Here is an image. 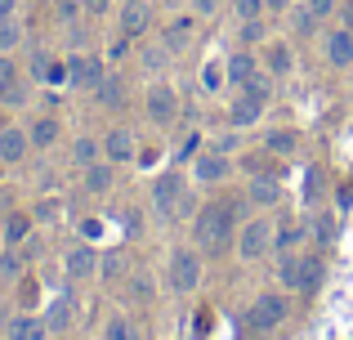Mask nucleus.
Wrapping results in <instances>:
<instances>
[{
    "label": "nucleus",
    "instance_id": "nucleus-28",
    "mask_svg": "<svg viewBox=\"0 0 353 340\" xmlns=\"http://www.w3.org/2000/svg\"><path fill=\"white\" fill-rule=\"evenodd\" d=\"M94 94H99L103 108H125V81H121V77H103V86H99Z\"/></svg>",
    "mask_w": 353,
    "mask_h": 340
},
{
    "label": "nucleus",
    "instance_id": "nucleus-13",
    "mask_svg": "<svg viewBox=\"0 0 353 340\" xmlns=\"http://www.w3.org/2000/svg\"><path fill=\"white\" fill-rule=\"evenodd\" d=\"M322 54H327L331 68H349V63H353V32H349V27H336V32H327V45H322Z\"/></svg>",
    "mask_w": 353,
    "mask_h": 340
},
{
    "label": "nucleus",
    "instance_id": "nucleus-3",
    "mask_svg": "<svg viewBox=\"0 0 353 340\" xmlns=\"http://www.w3.org/2000/svg\"><path fill=\"white\" fill-rule=\"evenodd\" d=\"M148 192H152V206H157V215H161V219H183V215H192V192H188V183H183L179 170L157 174Z\"/></svg>",
    "mask_w": 353,
    "mask_h": 340
},
{
    "label": "nucleus",
    "instance_id": "nucleus-34",
    "mask_svg": "<svg viewBox=\"0 0 353 340\" xmlns=\"http://www.w3.org/2000/svg\"><path fill=\"white\" fill-rule=\"evenodd\" d=\"M286 18H291V27H295L300 36H309L313 27H318V18H313V9H309V5H291V9H286Z\"/></svg>",
    "mask_w": 353,
    "mask_h": 340
},
{
    "label": "nucleus",
    "instance_id": "nucleus-32",
    "mask_svg": "<svg viewBox=\"0 0 353 340\" xmlns=\"http://www.w3.org/2000/svg\"><path fill=\"white\" fill-rule=\"evenodd\" d=\"M18 45H23V27L14 23V14H9V18H0V54L18 50Z\"/></svg>",
    "mask_w": 353,
    "mask_h": 340
},
{
    "label": "nucleus",
    "instance_id": "nucleus-7",
    "mask_svg": "<svg viewBox=\"0 0 353 340\" xmlns=\"http://www.w3.org/2000/svg\"><path fill=\"white\" fill-rule=\"evenodd\" d=\"M170 282H174V291L179 296H188V291H197L201 287V255L197 251H174L170 255Z\"/></svg>",
    "mask_w": 353,
    "mask_h": 340
},
{
    "label": "nucleus",
    "instance_id": "nucleus-26",
    "mask_svg": "<svg viewBox=\"0 0 353 340\" xmlns=\"http://www.w3.org/2000/svg\"><path fill=\"white\" fill-rule=\"evenodd\" d=\"M108 188H112V161H94V166H85V192H90V197H103Z\"/></svg>",
    "mask_w": 353,
    "mask_h": 340
},
{
    "label": "nucleus",
    "instance_id": "nucleus-8",
    "mask_svg": "<svg viewBox=\"0 0 353 340\" xmlns=\"http://www.w3.org/2000/svg\"><path fill=\"white\" fill-rule=\"evenodd\" d=\"M103 77H108L103 59H94V54H72V63H68V86L99 90V86H103Z\"/></svg>",
    "mask_w": 353,
    "mask_h": 340
},
{
    "label": "nucleus",
    "instance_id": "nucleus-51",
    "mask_svg": "<svg viewBox=\"0 0 353 340\" xmlns=\"http://www.w3.org/2000/svg\"><path fill=\"white\" fill-rule=\"evenodd\" d=\"M268 5V14H286V9H291V0H264Z\"/></svg>",
    "mask_w": 353,
    "mask_h": 340
},
{
    "label": "nucleus",
    "instance_id": "nucleus-14",
    "mask_svg": "<svg viewBox=\"0 0 353 340\" xmlns=\"http://www.w3.org/2000/svg\"><path fill=\"white\" fill-rule=\"evenodd\" d=\"M246 201H250V206H277V201H282V183H277L273 174H250Z\"/></svg>",
    "mask_w": 353,
    "mask_h": 340
},
{
    "label": "nucleus",
    "instance_id": "nucleus-17",
    "mask_svg": "<svg viewBox=\"0 0 353 340\" xmlns=\"http://www.w3.org/2000/svg\"><path fill=\"white\" fill-rule=\"evenodd\" d=\"M45 336H50V327L36 314H18V318L5 323V340H45Z\"/></svg>",
    "mask_w": 353,
    "mask_h": 340
},
{
    "label": "nucleus",
    "instance_id": "nucleus-5",
    "mask_svg": "<svg viewBox=\"0 0 353 340\" xmlns=\"http://www.w3.org/2000/svg\"><path fill=\"white\" fill-rule=\"evenodd\" d=\"M273 251V224L268 219H246V224L237 228V255L246 264L264 260V255Z\"/></svg>",
    "mask_w": 353,
    "mask_h": 340
},
{
    "label": "nucleus",
    "instance_id": "nucleus-38",
    "mask_svg": "<svg viewBox=\"0 0 353 340\" xmlns=\"http://www.w3.org/2000/svg\"><path fill=\"white\" fill-rule=\"evenodd\" d=\"M0 278H5V282L23 278V255H14V251H0Z\"/></svg>",
    "mask_w": 353,
    "mask_h": 340
},
{
    "label": "nucleus",
    "instance_id": "nucleus-4",
    "mask_svg": "<svg viewBox=\"0 0 353 340\" xmlns=\"http://www.w3.org/2000/svg\"><path fill=\"white\" fill-rule=\"evenodd\" d=\"M286 314H291V300H286L282 291H264V296H255V305L246 309V323H250V332L268 336L286 323Z\"/></svg>",
    "mask_w": 353,
    "mask_h": 340
},
{
    "label": "nucleus",
    "instance_id": "nucleus-37",
    "mask_svg": "<svg viewBox=\"0 0 353 340\" xmlns=\"http://www.w3.org/2000/svg\"><path fill=\"white\" fill-rule=\"evenodd\" d=\"M224 81H228V72H224V68H219V63H215V59H210V63H206V68H201V90H210V94H215V90H219V86H224Z\"/></svg>",
    "mask_w": 353,
    "mask_h": 340
},
{
    "label": "nucleus",
    "instance_id": "nucleus-15",
    "mask_svg": "<svg viewBox=\"0 0 353 340\" xmlns=\"http://www.w3.org/2000/svg\"><path fill=\"white\" fill-rule=\"evenodd\" d=\"M295 68V54L286 41H264V72L268 77H291Z\"/></svg>",
    "mask_w": 353,
    "mask_h": 340
},
{
    "label": "nucleus",
    "instance_id": "nucleus-39",
    "mask_svg": "<svg viewBox=\"0 0 353 340\" xmlns=\"http://www.w3.org/2000/svg\"><path fill=\"white\" fill-rule=\"evenodd\" d=\"M264 0H233V18H237V23H246V18H259V14H264Z\"/></svg>",
    "mask_w": 353,
    "mask_h": 340
},
{
    "label": "nucleus",
    "instance_id": "nucleus-53",
    "mask_svg": "<svg viewBox=\"0 0 353 340\" xmlns=\"http://www.w3.org/2000/svg\"><path fill=\"white\" fill-rule=\"evenodd\" d=\"M340 18H345V27L353 32V5H345V9H340Z\"/></svg>",
    "mask_w": 353,
    "mask_h": 340
},
{
    "label": "nucleus",
    "instance_id": "nucleus-19",
    "mask_svg": "<svg viewBox=\"0 0 353 340\" xmlns=\"http://www.w3.org/2000/svg\"><path fill=\"white\" fill-rule=\"evenodd\" d=\"M103 157L112 161V166H121V161H134V157H139L134 134H130V130H112V134L103 139Z\"/></svg>",
    "mask_w": 353,
    "mask_h": 340
},
{
    "label": "nucleus",
    "instance_id": "nucleus-42",
    "mask_svg": "<svg viewBox=\"0 0 353 340\" xmlns=\"http://www.w3.org/2000/svg\"><path fill=\"white\" fill-rule=\"evenodd\" d=\"M309 9H313V18L322 23V18H331V14H336V0H309Z\"/></svg>",
    "mask_w": 353,
    "mask_h": 340
},
{
    "label": "nucleus",
    "instance_id": "nucleus-50",
    "mask_svg": "<svg viewBox=\"0 0 353 340\" xmlns=\"http://www.w3.org/2000/svg\"><path fill=\"white\" fill-rule=\"evenodd\" d=\"M215 5H219V0H192V9H197V14H215Z\"/></svg>",
    "mask_w": 353,
    "mask_h": 340
},
{
    "label": "nucleus",
    "instance_id": "nucleus-35",
    "mask_svg": "<svg viewBox=\"0 0 353 340\" xmlns=\"http://www.w3.org/2000/svg\"><path fill=\"white\" fill-rule=\"evenodd\" d=\"M99 264H103V278L108 282H125V255H121V251H112V255H103V260H99Z\"/></svg>",
    "mask_w": 353,
    "mask_h": 340
},
{
    "label": "nucleus",
    "instance_id": "nucleus-45",
    "mask_svg": "<svg viewBox=\"0 0 353 340\" xmlns=\"http://www.w3.org/2000/svg\"><path fill=\"white\" fill-rule=\"evenodd\" d=\"M81 5H85L90 18H99V14H108V9H112V0H81Z\"/></svg>",
    "mask_w": 353,
    "mask_h": 340
},
{
    "label": "nucleus",
    "instance_id": "nucleus-2",
    "mask_svg": "<svg viewBox=\"0 0 353 340\" xmlns=\"http://www.w3.org/2000/svg\"><path fill=\"white\" fill-rule=\"evenodd\" d=\"M322 255H295V251H282V264H277V282L286 291H300V296H313L322 287Z\"/></svg>",
    "mask_w": 353,
    "mask_h": 340
},
{
    "label": "nucleus",
    "instance_id": "nucleus-11",
    "mask_svg": "<svg viewBox=\"0 0 353 340\" xmlns=\"http://www.w3.org/2000/svg\"><path fill=\"white\" fill-rule=\"evenodd\" d=\"M27 152H32V134L23 130V126H0V161H23Z\"/></svg>",
    "mask_w": 353,
    "mask_h": 340
},
{
    "label": "nucleus",
    "instance_id": "nucleus-1",
    "mask_svg": "<svg viewBox=\"0 0 353 340\" xmlns=\"http://www.w3.org/2000/svg\"><path fill=\"white\" fill-rule=\"evenodd\" d=\"M192 228H197V242L206 246L210 255L228 251V246H233V233H237L233 201H210V206H201L197 219H192Z\"/></svg>",
    "mask_w": 353,
    "mask_h": 340
},
{
    "label": "nucleus",
    "instance_id": "nucleus-6",
    "mask_svg": "<svg viewBox=\"0 0 353 340\" xmlns=\"http://www.w3.org/2000/svg\"><path fill=\"white\" fill-rule=\"evenodd\" d=\"M143 117L152 126H170L174 117H179V94H174L170 86H165V81H157V86H148V94H143Z\"/></svg>",
    "mask_w": 353,
    "mask_h": 340
},
{
    "label": "nucleus",
    "instance_id": "nucleus-47",
    "mask_svg": "<svg viewBox=\"0 0 353 340\" xmlns=\"http://www.w3.org/2000/svg\"><path fill=\"white\" fill-rule=\"evenodd\" d=\"M241 170H246V174H264V161L250 152V157H241Z\"/></svg>",
    "mask_w": 353,
    "mask_h": 340
},
{
    "label": "nucleus",
    "instance_id": "nucleus-25",
    "mask_svg": "<svg viewBox=\"0 0 353 340\" xmlns=\"http://www.w3.org/2000/svg\"><path fill=\"white\" fill-rule=\"evenodd\" d=\"M27 134H32V148H54L59 143V117H36L32 126H27Z\"/></svg>",
    "mask_w": 353,
    "mask_h": 340
},
{
    "label": "nucleus",
    "instance_id": "nucleus-52",
    "mask_svg": "<svg viewBox=\"0 0 353 340\" xmlns=\"http://www.w3.org/2000/svg\"><path fill=\"white\" fill-rule=\"evenodd\" d=\"M14 5H18V0H0V18H9V14H14Z\"/></svg>",
    "mask_w": 353,
    "mask_h": 340
},
{
    "label": "nucleus",
    "instance_id": "nucleus-20",
    "mask_svg": "<svg viewBox=\"0 0 353 340\" xmlns=\"http://www.w3.org/2000/svg\"><path fill=\"white\" fill-rule=\"evenodd\" d=\"M0 99H5V103H27V90L18 86V68L14 63H9V54H0Z\"/></svg>",
    "mask_w": 353,
    "mask_h": 340
},
{
    "label": "nucleus",
    "instance_id": "nucleus-23",
    "mask_svg": "<svg viewBox=\"0 0 353 340\" xmlns=\"http://www.w3.org/2000/svg\"><path fill=\"white\" fill-rule=\"evenodd\" d=\"M63 269H68V278H90V273H94L99 269V255L94 251H90V246H72V251H68V260H63Z\"/></svg>",
    "mask_w": 353,
    "mask_h": 340
},
{
    "label": "nucleus",
    "instance_id": "nucleus-48",
    "mask_svg": "<svg viewBox=\"0 0 353 340\" xmlns=\"http://www.w3.org/2000/svg\"><path fill=\"white\" fill-rule=\"evenodd\" d=\"M108 54H112V63H117V59H125V54H130V36L121 32V41H117V45H112V50H108Z\"/></svg>",
    "mask_w": 353,
    "mask_h": 340
},
{
    "label": "nucleus",
    "instance_id": "nucleus-12",
    "mask_svg": "<svg viewBox=\"0 0 353 340\" xmlns=\"http://www.w3.org/2000/svg\"><path fill=\"white\" fill-rule=\"evenodd\" d=\"M259 117H264V99H255V94H237L233 108H228V126L233 130H250Z\"/></svg>",
    "mask_w": 353,
    "mask_h": 340
},
{
    "label": "nucleus",
    "instance_id": "nucleus-21",
    "mask_svg": "<svg viewBox=\"0 0 353 340\" xmlns=\"http://www.w3.org/2000/svg\"><path fill=\"white\" fill-rule=\"evenodd\" d=\"M264 152H273V157H295V152H300V134L286 130V126L264 130Z\"/></svg>",
    "mask_w": 353,
    "mask_h": 340
},
{
    "label": "nucleus",
    "instance_id": "nucleus-41",
    "mask_svg": "<svg viewBox=\"0 0 353 340\" xmlns=\"http://www.w3.org/2000/svg\"><path fill=\"white\" fill-rule=\"evenodd\" d=\"M241 41H246V45L264 41V23H259V18H246V23H241Z\"/></svg>",
    "mask_w": 353,
    "mask_h": 340
},
{
    "label": "nucleus",
    "instance_id": "nucleus-49",
    "mask_svg": "<svg viewBox=\"0 0 353 340\" xmlns=\"http://www.w3.org/2000/svg\"><path fill=\"white\" fill-rule=\"evenodd\" d=\"M45 68H50V54H45V50H36V54H32V72H36V77H41Z\"/></svg>",
    "mask_w": 353,
    "mask_h": 340
},
{
    "label": "nucleus",
    "instance_id": "nucleus-36",
    "mask_svg": "<svg viewBox=\"0 0 353 340\" xmlns=\"http://www.w3.org/2000/svg\"><path fill=\"white\" fill-rule=\"evenodd\" d=\"M313 237H318V242L327 246L331 237H336V215H327V210H318V215H313Z\"/></svg>",
    "mask_w": 353,
    "mask_h": 340
},
{
    "label": "nucleus",
    "instance_id": "nucleus-29",
    "mask_svg": "<svg viewBox=\"0 0 353 340\" xmlns=\"http://www.w3.org/2000/svg\"><path fill=\"white\" fill-rule=\"evenodd\" d=\"M99 152H103V143H99V139H90V134H81V139L72 143V161H77L81 170H85V166H94V161H99Z\"/></svg>",
    "mask_w": 353,
    "mask_h": 340
},
{
    "label": "nucleus",
    "instance_id": "nucleus-46",
    "mask_svg": "<svg viewBox=\"0 0 353 340\" xmlns=\"http://www.w3.org/2000/svg\"><path fill=\"white\" fill-rule=\"evenodd\" d=\"M237 143H241L237 134H219V139H215V148H219V152H237Z\"/></svg>",
    "mask_w": 353,
    "mask_h": 340
},
{
    "label": "nucleus",
    "instance_id": "nucleus-10",
    "mask_svg": "<svg viewBox=\"0 0 353 340\" xmlns=\"http://www.w3.org/2000/svg\"><path fill=\"white\" fill-rule=\"evenodd\" d=\"M117 23H121L125 36H143L148 23H152V0H125L121 14H117Z\"/></svg>",
    "mask_w": 353,
    "mask_h": 340
},
{
    "label": "nucleus",
    "instance_id": "nucleus-18",
    "mask_svg": "<svg viewBox=\"0 0 353 340\" xmlns=\"http://www.w3.org/2000/svg\"><path fill=\"white\" fill-rule=\"evenodd\" d=\"M72 323H77V314H72V296H54L50 309H45V327H50V336H68Z\"/></svg>",
    "mask_w": 353,
    "mask_h": 340
},
{
    "label": "nucleus",
    "instance_id": "nucleus-43",
    "mask_svg": "<svg viewBox=\"0 0 353 340\" xmlns=\"http://www.w3.org/2000/svg\"><path fill=\"white\" fill-rule=\"evenodd\" d=\"M77 9H85V5H81V0H59V18H63V23H72Z\"/></svg>",
    "mask_w": 353,
    "mask_h": 340
},
{
    "label": "nucleus",
    "instance_id": "nucleus-40",
    "mask_svg": "<svg viewBox=\"0 0 353 340\" xmlns=\"http://www.w3.org/2000/svg\"><path fill=\"white\" fill-rule=\"evenodd\" d=\"M165 59H170V50H165V45H157V50H143V72H161Z\"/></svg>",
    "mask_w": 353,
    "mask_h": 340
},
{
    "label": "nucleus",
    "instance_id": "nucleus-33",
    "mask_svg": "<svg viewBox=\"0 0 353 340\" xmlns=\"http://www.w3.org/2000/svg\"><path fill=\"white\" fill-rule=\"evenodd\" d=\"M273 81L277 77H268V72H255V77L241 86V94H255V99H264V103H268V99H273Z\"/></svg>",
    "mask_w": 353,
    "mask_h": 340
},
{
    "label": "nucleus",
    "instance_id": "nucleus-54",
    "mask_svg": "<svg viewBox=\"0 0 353 340\" xmlns=\"http://www.w3.org/2000/svg\"><path fill=\"white\" fill-rule=\"evenodd\" d=\"M0 251H5V237H0Z\"/></svg>",
    "mask_w": 353,
    "mask_h": 340
},
{
    "label": "nucleus",
    "instance_id": "nucleus-44",
    "mask_svg": "<svg viewBox=\"0 0 353 340\" xmlns=\"http://www.w3.org/2000/svg\"><path fill=\"white\" fill-rule=\"evenodd\" d=\"M45 77H50L54 86H68V68H63V63H50V68H45Z\"/></svg>",
    "mask_w": 353,
    "mask_h": 340
},
{
    "label": "nucleus",
    "instance_id": "nucleus-16",
    "mask_svg": "<svg viewBox=\"0 0 353 340\" xmlns=\"http://www.w3.org/2000/svg\"><path fill=\"white\" fill-rule=\"evenodd\" d=\"M125 300L130 305H152L157 300V282H152L148 269H130L125 273Z\"/></svg>",
    "mask_w": 353,
    "mask_h": 340
},
{
    "label": "nucleus",
    "instance_id": "nucleus-24",
    "mask_svg": "<svg viewBox=\"0 0 353 340\" xmlns=\"http://www.w3.org/2000/svg\"><path fill=\"white\" fill-rule=\"evenodd\" d=\"M224 72H228V86H237V90H241V86H246V81H250V77H255V72H259V68H255V54L237 50L233 59L224 63Z\"/></svg>",
    "mask_w": 353,
    "mask_h": 340
},
{
    "label": "nucleus",
    "instance_id": "nucleus-31",
    "mask_svg": "<svg viewBox=\"0 0 353 340\" xmlns=\"http://www.w3.org/2000/svg\"><path fill=\"white\" fill-rule=\"evenodd\" d=\"M27 233H32V219L27 215H9L0 237H5V246H18V242H27Z\"/></svg>",
    "mask_w": 353,
    "mask_h": 340
},
{
    "label": "nucleus",
    "instance_id": "nucleus-27",
    "mask_svg": "<svg viewBox=\"0 0 353 340\" xmlns=\"http://www.w3.org/2000/svg\"><path fill=\"white\" fill-rule=\"evenodd\" d=\"M300 237H304L300 219H282V224H273V246H277V251H295Z\"/></svg>",
    "mask_w": 353,
    "mask_h": 340
},
{
    "label": "nucleus",
    "instance_id": "nucleus-30",
    "mask_svg": "<svg viewBox=\"0 0 353 340\" xmlns=\"http://www.w3.org/2000/svg\"><path fill=\"white\" fill-rule=\"evenodd\" d=\"M103 340H143V336H139V327L130 323L125 314H112L108 327H103Z\"/></svg>",
    "mask_w": 353,
    "mask_h": 340
},
{
    "label": "nucleus",
    "instance_id": "nucleus-22",
    "mask_svg": "<svg viewBox=\"0 0 353 340\" xmlns=\"http://www.w3.org/2000/svg\"><path fill=\"white\" fill-rule=\"evenodd\" d=\"M188 41H192V18L183 14V18H170L165 23V32H161V45L170 54H179V50H188Z\"/></svg>",
    "mask_w": 353,
    "mask_h": 340
},
{
    "label": "nucleus",
    "instance_id": "nucleus-9",
    "mask_svg": "<svg viewBox=\"0 0 353 340\" xmlns=\"http://www.w3.org/2000/svg\"><path fill=\"white\" fill-rule=\"evenodd\" d=\"M228 174H233V161H228V152H219V148L201 152L197 166H192V179L197 183H224Z\"/></svg>",
    "mask_w": 353,
    "mask_h": 340
}]
</instances>
